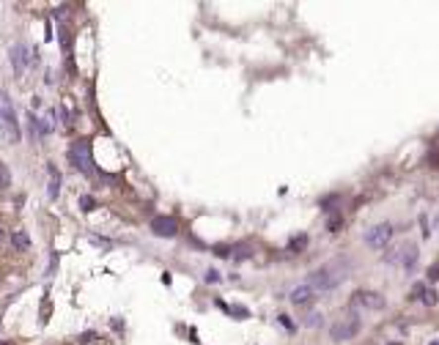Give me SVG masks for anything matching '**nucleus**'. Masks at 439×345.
<instances>
[{"instance_id": "obj_1", "label": "nucleus", "mask_w": 439, "mask_h": 345, "mask_svg": "<svg viewBox=\"0 0 439 345\" xmlns=\"http://www.w3.org/2000/svg\"><path fill=\"white\" fill-rule=\"evenodd\" d=\"M343 280H346V263L335 260V263H327V266L316 268V271L308 277V285L313 288V291H332V288H338Z\"/></svg>"}, {"instance_id": "obj_2", "label": "nucleus", "mask_w": 439, "mask_h": 345, "mask_svg": "<svg viewBox=\"0 0 439 345\" xmlns=\"http://www.w3.org/2000/svg\"><path fill=\"white\" fill-rule=\"evenodd\" d=\"M362 329V321L357 312H346L343 318H338V321L329 326V340H335V343H346V340L357 337Z\"/></svg>"}, {"instance_id": "obj_3", "label": "nucleus", "mask_w": 439, "mask_h": 345, "mask_svg": "<svg viewBox=\"0 0 439 345\" xmlns=\"http://www.w3.org/2000/svg\"><path fill=\"white\" fill-rule=\"evenodd\" d=\"M69 162L85 175H94V159H91V143L88 140H74L69 148Z\"/></svg>"}, {"instance_id": "obj_4", "label": "nucleus", "mask_w": 439, "mask_h": 345, "mask_svg": "<svg viewBox=\"0 0 439 345\" xmlns=\"http://www.w3.org/2000/svg\"><path fill=\"white\" fill-rule=\"evenodd\" d=\"M392 225L390 222H382V225H374L368 233H365V244L368 247H376V250H382V247H387L390 244V238H392Z\"/></svg>"}, {"instance_id": "obj_5", "label": "nucleus", "mask_w": 439, "mask_h": 345, "mask_svg": "<svg viewBox=\"0 0 439 345\" xmlns=\"http://www.w3.org/2000/svg\"><path fill=\"white\" fill-rule=\"evenodd\" d=\"M351 304L354 307H362V309H382L384 307V296L376 291H357L351 296Z\"/></svg>"}, {"instance_id": "obj_6", "label": "nucleus", "mask_w": 439, "mask_h": 345, "mask_svg": "<svg viewBox=\"0 0 439 345\" xmlns=\"http://www.w3.org/2000/svg\"><path fill=\"white\" fill-rule=\"evenodd\" d=\"M151 233L160 236V238H173L178 233V225H176L173 216H154V219H151Z\"/></svg>"}, {"instance_id": "obj_7", "label": "nucleus", "mask_w": 439, "mask_h": 345, "mask_svg": "<svg viewBox=\"0 0 439 345\" xmlns=\"http://www.w3.org/2000/svg\"><path fill=\"white\" fill-rule=\"evenodd\" d=\"M291 304H297V307H305V304H310L316 299V291L310 285H299V288H294L291 291Z\"/></svg>"}, {"instance_id": "obj_8", "label": "nucleus", "mask_w": 439, "mask_h": 345, "mask_svg": "<svg viewBox=\"0 0 439 345\" xmlns=\"http://www.w3.org/2000/svg\"><path fill=\"white\" fill-rule=\"evenodd\" d=\"M11 63H14V72L17 74L25 72V44H14L11 47Z\"/></svg>"}, {"instance_id": "obj_9", "label": "nucleus", "mask_w": 439, "mask_h": 345, "mask_svg": "<svg viewBox=\"0 0 439 345\" xmlns=\"http://www.w3.org/2000/svg\"><path fill=\"white\" fill-rule=\"evenodd\" d=\"M0 121L6 124V137H8V140H11V143H19V129H17V121H14V115L6 113Z\"/></svg>"}, {"instance_id": "obj_10", "label": "nucleus", "mask_w": 439, "mask_h": 345, "mask_svg": "<svg viewBox=\"0 0 439 345\" xmlns=\"http://www.w3.org/2000/svg\"><path fill=\"white\" fill-rule=\"evenodd\" d=\"M47 172H50V197L55 200V197L60 195V172L55 170V165H50Z\"/></svg>"}, {"instance_id": "obj_11", "label": "nucleus", "mask_w": 439, "mask_h": 345, "mask_svg": "<svg viewBox=\"0 0 439 345\" xmlns=\"http://www.w3.org/2000/svg\"><path fill=\"white\" fill-rule=\"evenodd\" d=\"M11 247H17L19 252L30 250V236H28L25 230H14V233H11Z\"/></svg>"}, {"instance_id": "obj_12", "label": "nucleus", "mask_w": 439, "mask_h": 345, "mask_svg": "<svg viewBox=\"0 0 439 345\" xmlns=\"http://www.w3.org/2000/svg\"><path fill=\"white\" fill-rule=\"evenodd\" d=\"M8 186H11V170L0 162V189H8Z\"/></svg>"}, {"instance_id": "obj_13", "label": "nucleus", "mask_w": 439, "mask_h": 345, "mask_svg": "<svg viewBox=\"0 0 439 345\" xmlns=\"http://www.w3.org/2000/svg\"><path fill=\"white\" fill-rule=\"evenodd\" d=\"M340 227H343V216L335 214V216H329V219H327V230H329V233H338Z\"/></svg>"}, {"instance_id": "obj_14", "label": "nucleus", "mask_w": 439, "mask_h": 345, "mask_svg": "<svg viewBox=\"0 0 439 345\" xmlns=\"http://www.w3.org/2000/svg\"><path fill=\"white\" fill-rule=\"evenodd\" d=\"M80 206H83V211H94L96 209V200L91 195H83V197H80Z\"/></svg>"}, {"instance_id": "obj_15", "label": "nucleus", "mask_w": 439, "mask_h": 345, "mask_svg": "<svg viewBox=\"0 0 439 345\" xmlns=\"http://www.w3.org/2000/svg\"><path fill=\"white\" fill-rule=\"evenodd\" d=\"M305 326H310V329H313V326H321V312H310V315L305 318Z\"/></svg>"}, {"instance_id": "obj_16", "label": "nucleus", "mask_w": 439, "mask_h": 345, "mask_svg": "<svg viewBox=\"0 0 439 345\" xmlns=\"http://www.w3.org/2000/svg\"><path fill=\"white\" fill-rule=\"evenodd\" d=\"M420 302L426 304V307H434V304H437V293H434V291H428V288H426V293H423V299H420Z\"/></svg>"}, {"instance_id": "obj_17", "label": "nucleus", "mask_w": 439, "mask_h": 345, "mask_svg": "<svg viewBox=\"0 0 439 345\" xmlns=\"http://www.w3.org/2000/svg\"><path fill=\"white\" fill-rule=\"evenodd\" d=\"M60 44H63L66 52L71 49V36H69V30H60Z\"/></svg>"}, {"instance_id": "obj_18", "label": "nucleus", "mask_w": 439, "mask_h": 345, "mask_svg": "<svg viewBox=\"0 0 439 345\" xmlns=\"http://www.w3.org/2000/svg\"><path fill=\"white\" fill-rule=\"evenodd\" d=\"M305 244H308V238H305V236H299V238H294V241H291V250H302Z\"/></svg>"}, {"instance_id": "obj_19", "label": "nucleus", "mask_w": 439, "mask_h": 345, "mask_svg": "<svg viewBox=\"0 0 439 345\" xmlns=\"http://www.w3.org/2000/svg\"><path fill=\"white\" fill-rule=\"evenodd\" d=\"M423 293H426V285H420V282H417V285L412 288V299H423Z\"/></svg>"}, {"instance_id": "obj_20", "label": "nucleus", "mask_w": 439, "mask_h": 345, "mask_svg": "<svg viewBox=\"0 0 439 345\" xmlns=\"http://www.w3.org/2000/svg\"><path fill=\"white\" fill-rule=\"evenodd\" d=\"M428 277H431V280H437V277H439V266H431V271H428Z\"/></svg>"}, {"instance_id": "obj_21", "label": "nucleus", "mask_w": 439, "mask_h": 345, "mask_svg": "<svg viewBox=\"0 0 439 345\" xmlns=\"http://www.w3.org/2000/svg\"><path fill=\"white\" fill-rule=\"evenodd\" d=\"M0 241H6V230L3 227H0Z\"/></svg>"}, {"instance_id": "obj_22", "label": "nucleus", "mask_w": 439, "mask_h": 345, "mask_svg": "<svg viewBox=\"0 0 439 345\" xmlns=\"http://www.w3.org/2000/svg\"><path fill=\"white\" fill-rule=\"evenodd\" d=\"M0 345H11V343H8V340H3V343H0Z\"/></svg>"}, {"instance_id": "obj_23", "label": "nucleus", "mask_w": 439, "mask_h": 345, "mask_svg": "<svg viewBox=\"0 0 439 345\" xmlns=\"http://www.w3.org/2000/svg\"><path fill=\"white\" fill-rule=\"evenodd\" d=\"M431 345H439V343H431Z\"/></svg>"}]
</instances>
